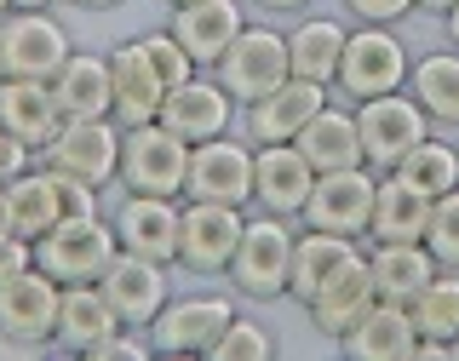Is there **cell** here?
Masks as SVG:
<instances>
[{
  "label": "cell",
  "mask_w": 459,
  "mask_h": 361,
  "mask_svg": "<svg viewBox=\"0 0 459 361\" xmlns=\"http://www.w3.org/2000/svg\"><path fill=\"white\" fill-rule=\"evenodd\" d=\"M40 161L52 172L92 184V190H109L115 172H121V121L115 115H104V121H64L57 138L40 150Z\"/></svg>",
  "instance_id": "cell-11"
},
{
  "label": "cell",
  "mask_w": 459,
  "mask_h": 361,
  "mask_svg": "<svg viewBox=\"0 0 459 361\" xmlns=\"http://www.w3.org/2000/svg\"><path fill=\"white\" fill-rule=\"evenodd\" d=\"M18 6H57V0H18Z\"/></svg>",
  "instance_id": "cell-47"
},
{
  "label": "cell",
  "mask_w": 459,
  "mask_h": 361,
  "mask_svg": "<svg viewBox=\"0 0 459 361\" xmlns=\"http://www.w3.org/2000/svg\"><path fill=\"white\" fill-rule=\"evenodd\" d=\"M184 172H190V143L161 121L121 126V184L126 195H178L184 201Z\"/></svg>",
  "instance_id": "cell-2"
},
{
  "label": "cell",
  "mask_w": 459,
  "mask_h": 361,
  "mask_svg": "<svg viewBox=\"0 0 459 361\" xmlns=\"http://www.w3.org/2000/svg\"><path fill=\"white\" fill-rule=\"evenodd\" d=\"M57 305H64V287H57L40 264L6 276L0 281V339L6 344H52Z\"/></svg>",
  "instance_id": "cell-14"
},
{
  "label": "cell",
  "mask_w": 459,
  "mask_h": 361,
  "mask_svg": "<svg viewBox=\"0 0 459 361\" xmlns=\"http://www.w3.org/2000/svg\"><path fill=\"white\" fill-rule=\"evenodd\" d=\"M172 6H184V0H172Z\"/></svg>",
  "instance_id": "cell-50"
},
{
  "label": "cell",
  "mask_w": 459,
  "mask_h": 361,
  "mask_svg": "<svg viewBox=\"0 0 459 361\" xmlns=\"http://www.w3.org/2000/svg\"><path fill=\"white\" fill-rule=\"evenodd\" d=\"M344 12L356 23H402L413 12V0H344Z\"/></svg>",
  "instance_id": "cell-39"
},
{
  "label": "cell",
  "mask_w": 459,
  "mask_h": 361,
  "mask_svg": "<svg viewBox=\"0 0 459 361\" xmlns=\"http://www.w3.org/2000/svg\"><path fill=\"white\" fill-rule=\"evenodd\" d=\"M413 344H420V333H413V310L391 305V298H373L368 315L339 339V350L356 356V361H413Z\"/></svg>",
  "instance_id": "cell-24"
},
{
  "label": "cell",
  "mask_w": 459,
  "mask_h": 361,
  "mask_svg": "<svg viewBox=\"0 0 459 361\" xmlns=\"http://www.w3.org/2000/svg\"><path fill=\"white\" fill-rule=\"evenodd\" d=\"M316 167L305 161L299 143H253V207L276 212V219H299L310 201Z\"/></svg>",
  "instance_id": "cell-17"
},
{
  "label": "cell",
  "mask_w": 459,
  "mask_h": 361,
  "mask_svg": "<svg viewBox=\"0 0 459 361\" xmlns=\"http://www.w3.org/2000/svg\"><path fill=\"white\" fill-rule=\"evenodd\" d=\"M12 6H18V0H0V12H12Z\"/></svg>",
  "instance_id": "cell-48"
},
{
  "label": "cell",
  "mask_w": 459,
  "mask_h": 361,
  "mask_svg": "<svg viewBox=\"0 0 459 361\" xmlns=\"http://www.w3.org/2000/svg\"><path fill=\"white\" fill-rule=\"evenodd\" d=\"M408 69H413V57L391 23H356L344 35V57H339L333 86L351 104H362V98H379V92H402Z\"/></svg>",
  "instance_id": "cell-4"
},
{
  "label": "cell",
  "mask_w": 459,
  "mask_h": 361,
  "mask_svg": "<svg viewBox=\"0 0 459 361\" xmlns=\"http://www.w3.org/2000/svg\"><path fill=\"white\" fill-rule=\"evenodd\" d=\"M29 264H35V247H29L23 236H12V229H0V281L29 270Z\"/></svg>",
  "instance_id": "cell-41"
},
{
  "label": "cell",
  "mask_w": 459,
  "mask_h": 361,
  "mask_svg": "<svg viewBox=\"0 0 459 361\" xmlns=\"http://www.w3.org/2000/svg\"><path fill=\"white\" fill-rule=\"evenodd\" d=\"M396 178H408L413 190H425L430 201H437V195H448V190H459V143L437 138V133L420 138L408 155H402Z\"/></svg>",
  "instance_id": "cell-33"
},
{
  "label": "cell",
  "mask_w": 459,
  "mask_h": 361,
  "mask_svg": "<svg viewBox=\"0 0 459 361\" xmlns=\"http://www.w3.org/2000/svg\"><path fill=\"white\" fill-rule=\"evenodd\" d=\"M293 236H299V219H276V212H258L247 219L236 241V258H230V287L241 298H287V276H293Z\"/></svg>",
  "instance_id": "cell-1"
},
{
  "label": "cell",
  "mask_w": 459,
  "mask_h": 361,
  "mask_svg": "<svg viewBox=\"0 0 459 361\" xmlns=\"http://www.w3.org/2000/svg\"><path fill=\"white\" fill-rule=\"evenodd\" d=\"M368 305H373V276H368V258H362V264L344 270L333 287H322V293H316L310 305H305V315H310V327H316L322 339H333V344H339V339L368 315Z\"/></svg>",
  "instance_id": "cell-31"
},
{
  "label": "cell",
  "mask_w": 459,
  "mask_h": 361,
  "mask_svg": "<svg viewBox=\"0 0 459 361\" xmlns=\"http://www.w3.org/2000/svg\"><path fill=\"white\" fill-rule=\"evenodd\" d=\"M454 361H459V339H454Z\"/></svg>",
  "instance_id": "cell-49"
},
{
  "label": "cell",
  "mask_w": 459,
  "mask_h": 361,
  "mask_svg": "<svg viewBox=\"0 0 459 361\" xmlns=\"http://www.w3.org/2000/svg\"><path fill=\"white\" fill-rule=\"evenodd\" d=\"M373 190H379V172H373V167H339V172H316V184H310V201H305V212H299V224H310V229H333V236H356V241H368Z\"/></svg>",
  "instance_id": "cell-10"
},
{
  "label": "cell",
  "mask_w": 459,
  "mask_h": 361,
  "mask_svg": "<svg viewBox=\"0 0 459 361\" xmlns=\"http://www.w3.org/2000/svg\"><path fill=\"white\" fill-rule=\"evenodd\" d=\"M442 23H448V40H454V47H459V0H454L448 12H442Z\"/></svg>",
  "instance_id": "cell-43"
},
{
  "label": "cell",
  "mask_w": 459,
  "mask_h": 361,
  "mask_svg": "<svg viewBox=\"0 0 459 361\" xmlns=\"http://www.w3.org/2000/svg\"><path fill=\"white\" fill-rule=\"evenodd\" d=\"M425 247L442 270H459V190L430 201V224H425Z\"/></svg>",
  "instance_id": "cell-35"
},
{
  "label": "cell",
  "mask_w": 459,
  "mask_h": 361,
  "mask_svg": "<svg viewBox=\"0 0 459 361\" xmlns=\"http://www.w3.org/2000/svg\"><path fill=\"white\" fill-rule=\"evenodd\" d=\"M115 253H121V241H115V224L104 219V212H86V219H57L47 236L35 241V264L47 270L57 287L98 281L109 270Z\"/></svg>",
  "instance_id": "cell-5"
},
{
  "label": "cell",
  "mask_w": 459,
  "mask_h": 361,
  "mask_svg": "<svg viewBox=\"0 0 459 361\" xmlns=\"http://www.w3.org/2000/svg\"><path fill=\"white\" fill-rule=\"evenodd\" d=\"M138 40H143V52H150V64H155V75H161L167 92L195 75V57L184 52V40L172 35V29H150V35H138Z\"/></svg>",
  "instance_id": "cell-37"
},
{
  "label": "cell",
  "mask_w": 459,
  "mask_h": 361,
  "mask_svg": "<svg viewBox=\"0 0 459 361\" xmlns=\"http://www.w3.org/2000/svg\"><path fill=\"white\" fill-rule=\"evenodd\" d=\"M408 310H413V333L420 339L454 344L459 339V270H437Z\"/></svg>",
  "instance_id": "cell-34"
},
{
  "label": "cell",
  "mask_w": 459,
  "mask_h": 361,
  "mask_svg": "<svg viewBox=\"0 0 459 361\" xmlns=\"http://www.w3.org/2000/svg\"><path fill=\"white\" fill-rule=\"evenodd\" d=\"M236 109H241V104L224 92V81L212 75V69H195L184 86H172V92H167V104H161V115H155V121L172 126L184 143H207V138L230 133Z\"/></svg>",
  "instance_id": "cell-16"
},
{
  "label": "cell",
  "mask_w": 459,
  "mask_h": 361,
  "mask_svg": "<svg viewBox=\"0 0 459 361\" xmlns=\"http://www.w3.org/2000/svg\"><path fill=\"white\" fill-rule=\"evenodd\" d=\"M0 229H12V224H6V190H0Z\"/></svg>",
  "instance_id": "cell-46"
},
{
  "label": "cell",
  "mask_w": 459,
  "mask_h": 361,
  "mask_svg": "<svg viewBox=\"0 0 459 361\" xmlns=\"http://www.w3.org/2000/svg\"><path fill=\"white\" fill-rule=\"evenodd\" d=\"M184 201H224V207H247V201H253V138L219 133V138H207V143H190Z\"/></svg>",
  "instance_id": "cell-9"
},
{
  "label": "cell",
  "mask_w": 459,
  "mask_h": 361,
  "mask_svg": "<svg viewBox=\"0 0 459 361\" xmlns=\"http://www.w3.org/2000/svg\"><path fill=\"white\" fill-rule=\"evenodd\" d=\"M253 6H258V12H305L310 0H253Z\"/></svg>",
  "instance_id": "cell-42"
},
{
  "label": "cell",
  "mask_w": 459,
  "mask_h": 361,
  "mask_svg": "<svg viewBox=\"0 0 459 361\" xmlns=\"http://www.w3.org/2000/svg\"><path fill=\"white\" fill-rule=\"evenodd\" d=\"M121 327L115 305L104 298L98 281H75L64 287V305H57V327H52V350H69V356H86L98 339H109Z\"/></svg>",
  "instance_id": "cell-26"
},
{
  "label": "cell",
  "mask_w": 459,
  "mask_h": 361,
  "mask_svg": "<svg viewBox=\"0 0 459 361\" xmlns=\"http://www.w3.org/2000/svg\"><path fill=\"white\" fill-rule=\"evenodd\" d=\"M109 81H115V121L121 126H138V121H155V115H161L167 86L155 75L143 40H121V47L109 52Z\"/></svg>",
  "instance_id": "cell-23"
},
{
  "label": "cell",
  "mask_w": 459,
  "mask_h": 361,
  "mask_svg": "<svg viewBox=\"0 0 459 361\" xmlns=\"http://www.w3.org/2000/svg\"><path fill=\"white\" fill-rule=\"evenodd\" d=\"M64 126V109L52 98V81H0V133L23 138L29 150H47Z\"/></svg>",
  "instance_id": "cell-25"
},
{
  "label": "cell",
  "mask_w": 459,
  "mask_h": 361,
  "mask_svg": "<svg viewBox=\"0 0 459 361\" xmlns=\"http://www.w3.org/2000/svg\"><path fill=\"white\" fill-rule=\"evenodd\" d=\"M356 109V133H362V161L373 172H396L402 155L413 150L420 138H430V115L420 109V98L402 86V92H379L362 98Z\"/></svg>",
  "instance_id": "cell-6"
},
{
  "label": "cell",
  "mask_w": 459,
  "mask_h": 361,
  "mask_svg": "<svg viewBox=\"0 0 459 361\" xmlns=\"http://www.w3.org/2000/svg\"><path fill=\"white\" fill-rule=\"evenodd\" d=\"M413 6H420V12H448L454 0H413Z\"/></svg>",
  "instance_id": "cell-45"
},
{
  "label": "cell",
  "mask_w": 459,
  "mask_h": 361,
  "mask_svg": "<svg viewBox=\"0 0 459 361\" xmlns=\"http://www.w3.org/2000/svg\"><path fill=\"white\" fill-rule=\"evenodd\" d=\"M69 6H81V12H109V6H121V0H69Z\"/></svg>",
  "instance_id": "cell-44"
},
{
  "label": "cell",
  "mask_w": 459,
  "mask_h": 361,
  "mask_svg": "<svg viewBox=\"0 0 459 361\" xmlns=\"http://www.w3.org/2000/svg\"><path fill=\"white\" fill-rule=\"evenodd\" d=\"M247 229V212L224 207V201H184V224H178V270L190 276H224L236 241Z\"/></svg>",
  "instance_id": "cell-12"
},
{
  "label": "cell",
  "mask_w": 459,
  "mask_h": 361,
  "mask_svg": "<svg viewBox=\"0 0 459 361\" xmlns=\"http://www.w3.org/2000/svg\"><path fill=\"white\" fill-rule=\"evenodd\" d=\"M368 258V247L356 236H333V229H299L293 236V276H287V298L310 305L322 287H333L344 270H356Z\"/></svg>",
  "instance_id": "cell-18"
},
{
  "label": "cell",
  "mask_w": 459,
  "mask_h": 361,
  "mask_svg": "<svg viewBox=\"0 0 459 361\" xmlns=\"http://www.w3.org/2000/svg\"><path fill=\"white\" fill-rule=\"evenodd\" d=\"M69 52V29L52 18V6L0 12V81H52Z\"/></svg>",
  "instance_id": "cell-3"
},
{
  "label": "cell",
  "mask_w": 459,
  "mask_h": 361,
  "mask_svg": "<svg viewBox=\"0 0 459 361\" xmlns=\"http://www.w3.org/2000/svg\"><path fill=\"white\" fill-rule=\"evenodd\" d=\"M40 161V155L35 150H29V143L23 138H12V133H0V190H6V184L12 178H18V172H29V167H35Z\"/></svg>",
  "instance_id": "cell-40"
},
{
  "label": "cell",
  "mask_w": 459,
  "mask_h": 361,
  "mask_svg": "<svg viewBox=\"0 0 459 361\" xmlns=\"http://www.w3.org/2000/svg\"><path fill=\"white\" fill-rule=\"evenodd\" d=\"M167 29L184 40L195 69H212L230 52V40L247 29V12H241V0H184V6H172Z\"/></svg>",
  "instance_id": "cell-20"
},
{
  "label": "cell",
  "mask_w": 459,
  "mask_h": 361,
  "mask_svg": "<svg viewBox=\"0 0 459 361\" xmlns=\"http://www.w3.org/2000/svg\"><path fill=\"white\" fill-rule=\"evenodd\" d=\"M276 350V339H270V327H258L253 315H236V322L219 333V344L207 350V361H264Z\"/></svg>",
  "instance_id": "cell-36"
},
{
  "label": "cell",
  "mask_w": 459,
  "mask_h": 361,
  "mask_svg": "<svg viewBox=\"0 0 459 361\" xmlns=\"http://www.w3.org/2000/svg\"><path fill=\"white\" fill-rule=\"evenodd\" d=\"M115 356H150V333H138V327H115L109 339H98L92 350H86V361H115Z\"/></svg>",
  "instance_id": "cell-38"
},
{
  "label": "cell",
  "mask_w": 459,
  "mask_h": 361,
  "mask_svg": "<svg viewBox=\"0 0 459 361\" xmlns=\"http://www.w3.org/2000/svg\"><path fill=\"white\" fill-rule=\"evenodd\" d=\"M52 98L64 109V121H104V115H115L109 52H69L64 69L52 75Z\"/></svg>",
  "instance_id": "cell-21"
},
{
  "label": "cell",
  "mask_w": 459,
  "mask_h": 361,
  "mask_svg": "<svg viewBox=\"0 0 459 361\" xmlns=\"http://www.w3.org/2000/svg\"><path fill=\"white\" fill-rule=\"evenodd\" d=\"M64 219V195H57V172L52 167H29L18 172V178L6 184V224H12V236H23L29 247H35L47 229Z\"/></svg>",
  "instance_id": "cell-28"
},
{
  "label": "cell",
  "mask_w": 459,
  "mask_h": 361,
  "mask_svg": "<svg viewBox=\"0 0 459 361\" xmlns=\"http://www.w3.org/2000/svg\"><path fill=\"white\" fill-rule=\"evenodd\" d=\"M98 287H104V298L121 315V327L143 333L172 298V264H155V258H138V253H115L109 270L98 276Z\"/></svg>",
  "instance_id": "cell-15"
},
{
  "label": "cell",
  "mask_w": 459,
  "mask_h": 361,
  "mask_svg": "<svg viewBox=\"0 0 459 361\" xmlns=\"http://www.w3.org/2000/svg\"><path fill=\"white\" fill-rule=\"evenodd\" d=\"M109 224H115L121 253H138V258H155V264L178 270V224H184L178 195H121Z\"/></svg>",
  "instance_id": "cell-13"
},
{
  "label": "cell",
  "mask_w": 459,
  "mask_h": 361,
  "mask_svg": "<svg viewBox=\"0 0 459 361\" xmlns=\"http://www.w3.org/2000/svg\"><path fill=\"white\" fill-rule=\"evenodd\" d=\"M425 224H430V195L413 190L408 178H396V172H379L368 241H425Z\"/></svg>",
  "instance_id": "cell-29"
},
{
  "label": "cell",
  "mask_w": 459,
  "mask_h": 361,
  "mask_svg": "<svg viewBox=\"0 0 459 361\" xmlns=\"http://www.w3.org/2000/svg\"><path fill=\"white\" fill-rule=\"evenodd\" d=\"M437 258L425 241H368V276H373V298L391 305H413L425 293V281L437 276Z\"/></svg>",
  "instance_id": "cell-22"
},
{
  "label": "cell",
  "mask_w": 459,
  "mask_h": 361,
  "mask_svg": "<svg viewBox=\"0 0 459 361\" xmlns=\"http://www.w3.org/2000/svg\"><path fill=\"white\" fill-rule=\"evenodd\" d=\"M236 315H241L236 298H224V293H184V298L172 293L143 333H150L155 356H207Z\"/></svg>",
  "instance_id": "cell-7"
},
{
  "label": "cell",
  "mask_w": 459,
  "mask_h": 361,
  "mask_svg": "<svg viewBox=\"0 0 459 361\" xmlns=\"http://www.w3.org/2000/svg\"><path fill=\"white\" fill-rule=\"evenodd\" d=\"M322 104H327V86L287 75L276 92L241 104V121H247V138H253V143H293L299 133H305V121H310Z\"/></svg>",
  "instance_id": "cell-19"
},
{
  "label": "cell",
  "mask_w": 459,
  "mask_h": 361,
  "mask_svg": "<svg viewBox=\"0 0 459 361\" xmlns=\"http://www.w3.org/2000/svg\"><path fill=\"white\" fill-rule=\"evenodd\" d=\"M305 150V161L316 172H339V167H368L362 161V133H356V109L344 104H322L305 121V133L293 138Z\"/></svg>",
  "instance_id": "cell-27"
},
{
  "label": "cell",
  "mask_w": 459,
  "mask_h": 361,
  "mask_svg": "<svg viewBox=\"0 0 459 361\" xmlns=\"http://www.w3.org/2000/svg\"><path fill=\"white\" fill-rule=\"evenodd\" d=\"M408 92L420 98V109L430 115V126H459V47L413 57Z\"/></svg>",
  "instance_id": "cell-32"
},
{
  "label": "cell",
  "mask_w": 459,
  "mask_h": 361,
  "mask_svg": "<svg viewBox=\"0 0 459 361\" xmlns=\"http://www.w3.org/2000/svg\"><path fill=\"white\" fill-rule=\"evenodd\" d=\"M212 75L224 81V92L236 98V104H253V98L276 92V86L293 75V64H287V35L281 29H264V23H247L230 40V52L212 64Z\"/></svg>",
  "instance_id": "cell-8"
},
{
  "label": "cell",
  "mask_w": 459,
  "mask_h": 361,
  "mask_svg": "<svg viewBox=\"0 0 459 361\" xmlns=\"http://www.w3.org/2000/svg\"><path fill=\"white\" fill-rule=\"evenodd\" d=\"M344 29L339 18H299L287 29V64H293L299 81H316V86H333L339 75V57H344Z\"/></svg>",
  "instance_id": "cell-30"
}]
</instances>
